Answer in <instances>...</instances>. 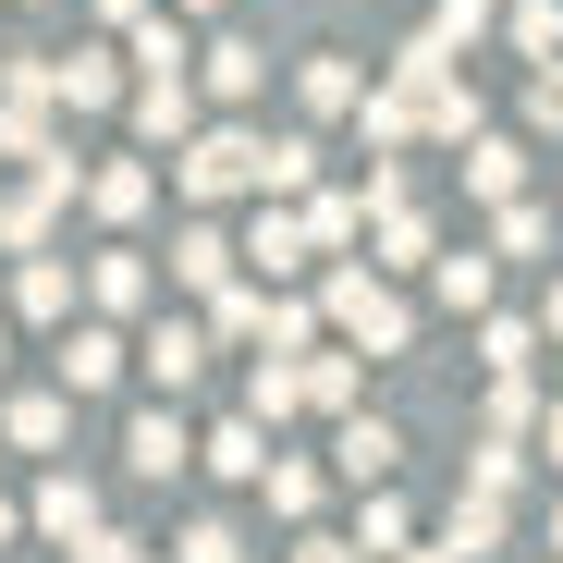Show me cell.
<instances>
[{
  "instance_id": "7c38bea8",
  "label": "cell",
  "mask_w": 563,
  "mask_h": 563,
  "mask_svg": "<svg viewBox=\"0 0 563 563\" xmlns=\"http://www.w3.org/2000/svg\"><path fill=\"white\" fill-rule=\"evenodd\" d=\"M25 527L74 551V539H99L111 515H99V490H86V478H74V465H49V478H37V503H25Z\"/></svg>"
},
{
  "instance_id": "4dcf8cb0",
  "label": "cell",
  "mask_w": 563,
  "mask_h": 563,
  "mask_svg": "<svg viewBox=\"0 0 563 563\" xmlns=\"http://www.w3.org/2000/svg\"><path fill=\"white\" fill-rule=\"evenodd\" d=\"M527 429H539V380H490V405H478V441H515V453H527Z\"/></svg>"
},
{
  "instance_id": "d4e9b609",
  "label": "cell",
  "mask_w": 563,
  "mask_h": 563,
  "mask_svg": "<svg viewBox=\"0 0 563 563\" xmlns=\"http://www.w3.org/2000/svg\"><path fill=\"white\" fill-rule=\"evenodd\" d=\"M490 282H503V269H490L478 245H441V257H429V295H441L453 319H478V307H490Z\"/></svg>"
},
{
  "instance_id": "9f6ffc18",
  "label": "cell",
  "mask_w": 563,
  "mask_h": 563,
  "mask_svg": "<svg viewBox=\"0 0 563 563\" xmlns=\"http://www.w3.org/2000/svg\"><path fill=\"white\" fill-rule=\"evenodd\" d=\"M245 563H257V551H245Z\"/></svg>"
},
{
  "instance_id": "f546056e",
  "label": "cell",
  "mask_w": 563,
  "mask_h": 563,
  "mask_svg": "<svg viewBox=\"0 0 563 563\" xmlns=\"http://www.w3.org/2000/svg\"><path fill=\"white\" fill-rule=\"evenodd\" d=\"M503 37H515V62H563V0H515V13H503Z\"/></svg>"
},
{
  "instance_id": "2e32d148",
  "label": "cell",
  "mask_w": 563,
  "mask_h": 563,
  "mask_svg": "<svg viewBox=\"0 0 563 563\" xmlns=\"http://www.w3.org/2000/svg\"><path fill=\"white\" fill-rule=\"evenodd\" d=\"M123 465H135V478H184V465H197V429H184V405H147V417L123 429Z\"/></svg>"
},
{
  "instance_id": "277c9868",
  "label": "cell",
  "mask_w": 563,
  "mask_h": 563,
  "mask_svg": "<svg viewBox=\"0 0 563 563\" xmlns=\"http://www.w3.org/2000/svg\"><path fill=\"white\" fill-rule=\"evenodd\" d=\"M74 295H86V307H99V319L123 331V319H147V307H159V269H147L135 245H99V257L74 269Z\"/></svg>"
},
{
  "instance_id": "9c48e42d",
  "label": "cell",
  "mask_w": 563,
  "mask_h": 563,
  "mask_svg": "<svg viewBox=\"0 0 563 563\" xmlns=\"http://www.w3.org/2000/svg\"><path fill=\"white\" fill-rule=\"evenodd\" d=\"M172 282H184V295H221V282H245V257H233V233H221V209H197V221H184L172 233Z\"/></svg>"
},
{
  "instance_id": "ffe728a7",
  "label": "cell",
  "mask_w": 563,
  "mask_h": 563,
  "mask_svg": "<svg viewBox=\"0 0 563 563\" xmlns=\"http://www.w3.org/2000/svg\"><path fill=\"white\" fill-rule=\"evenodd\" d=\"M0 441H13V453H62L74 441V393L49 380V393H13V405H0Z\"/></svg>"
},
{
  "instance_id": "bcb514c9",
  "label": "cell",
  "mask_w": 563,
  "mask_h": 563,
  "mask_svg": "<svg viewBox=\"0 0 563 563\" xmlns=\"http://www.w3.org/2000/svg\"><path fill=\"white\" fill-rule=\"evenodd\" d=\"M295 563H355V539H319V527H307V539H295Z\"/></svg>"
},
{
  "instance_id": "7402d4cb",
  "label": "cell",
  "mask_w": 563,
  "mask_h": 563,
  "mask_svg": "<svg viewBox=\"0 0 563 563\" xmlns=\"http://www.w3.org/2000/svg\"><path fill=\"white\" fill-rule=\"evenodd\" d=\"M503 527H515V503H490V490H453L441 551H453V563H490V551H503Z\"/></svg>"
},
{
  "instance_id": "4fadbf2b",
  "label": "cell",
  "mask_w": 563,
  "mask_h": 563,
  "mask_svg": "<svg viewBox=\"0 0 563 563\" xmlns=\"http://www.w3.org/2000/svg\"><path fill=\"white\" fill-rule=\"evenodd\" d=\"M307 221V257H355L367 245V197H343V184H307V197H282Z\"/></svg>"
},
{
  "instance_id": "c3c4849f",
  "label": "cell",
  "mask_w": 563,
  "mask_h": 563,
  "mask_svg": "<svg viewBox=\"0 0 563 563\" xmlns=\"http://www.w3.org/2000/svg\"><path fill=\"white\" fill-rule=\"evenodd\" d=\"M405 563H453V551H441V539H405Z\"/></svg>"
},
{
  "instance_id": "5bb4252c",
  "label": "cell",
  "mask_w": 563,
  "mask_h": 563,
  "mask_svg": "<svg viewBox=\"0 0 563 563\" xmlns=\"http://www.w3.org/2000/svg\"><path fill=\"white\" fill-rule=\"evenodd\" d=\"M123 99H135V135H147V147H184V135H197V74H135Z\"/></svg>"
},
{
  "instance_id": "5b68a950",
  "label": "cell",
  "mask_w": 563,
  "mask_h": 563,
  "mask_svg": "<svg viewBox=\"0 0 563 563\" xmlns=\"http://www.w3.org/2000/svg\"><path fill=\"white\" fill-rule=\"evenodd\" d=\"M184 74H197V99H221V111H257V99H269V49H257V37H209Z\"/></svg>"
},
{
  "instance_id": "3957f363",
  "label": "cell",
  "mask_w": 563,
  "mask_h": 563,
  "mask_svg": "<svg viewBox=\"0 0 563 563\" xmlns=\"http://www.w3.org/2000/svg\"><path fill=\"white\" fill-rule=\"evenodd\" d=\"M86 184V159H49V172H25L13 197H0V257H49V233H62V197Z\"/></svg>"
},
{
  "instance_id": "db71d44e",
  "label": "cell",
  "mask_w": 563,
  "mask_h": 563,
  "mask_svg": "<svg viewBox=\"0 0 563 563\" xmlns=\"http://www.w3.org/2000/svg\"><path fill=\"white\" fill-rule=\"evenodd\" d=\"M37 13H49V0H37Z\"/></svg>"
},
{
  "instance_id": "cb8c5ba5",
  "label": "cell",
  "mask_w": 563,
  "mask_h": 563,
  "mask_svg": "<svg viewBox=\"0 0 563 563\" xmlns=\"http://www.w3.org/2000/svg\"><path fill=\"white\" fill-rule=\"evenodd\" d=\"M478 367H490V380H527V367H539V319L478 307Z\"/></svg>"
},
{
  "instance_id": "d590c367",
  "label": "cell",
  "mask_w": 563,
  "mask_h": 563,
  "mask_svg": "<svg viewBox=\"0 0 563 563\" xmlns=\"http://www.w3.org/2000/svg\"><path fill=\"white\" fill-rule=\"evenodd\" d=\"M393 86H405V99H429V86H453V49H441V37L417 25V37L393 49Z\"/></svg>"
},
{
  "instance_id": "836d02e7",
  "label": "cell",
  "mask_w": 563,
  "mask_h": 563,
  "mask_svg": "<svg viewBox=\"0 0 563 563\" xmlns=\"http://www.w3.org/2000/svg\"><path fill=\"white\" fill-rule=\"evenodd\" d=\"M257 343H269V355H307V343H319V307L269 282V307H257Z\"/></svg>"
},
{
  "instance_id": "d6986e66",
  "label": "cell",
  "mask_w": 563,
  "mask_h": 563,
  "mask_svg": "<svg viewBox=\"0 0 563 563\" xmlns=\"http://www.w3.org/2000/svg\"><path fill=\"white\" fill-rule=\"evenodd\" d=\"M269 453H282V441H269L257 417H221V429L197 441V465H209V478H233V490H257V478H269Z\"/></svg>"
},
{
  "instance_id": "f35d334b",
  "label": "cell",
  "mask_w": 563,
  "mask_h": 563,
  "mask_svg": "<svg viewBox=\"0 0 563 563\" xmlns=\"http://www.w3.org/2000/svg\"><path fill=\"white\" fill-rule=\"evenodd\" d=\"M515 478H527V453H515V441H478V453H465V490H490V503H515Z\"/></svg>"
},
{
  "instance_id": "83f0119b",
  "label": "cell",
  "mask_w": 563,
  "mask_h": 563,
  "mask_svg": "<svg viewBox=\"0 0 563 563\" xmlns=\"http://www.w3.org/2000/svg\"><path fill=\"white\" fill-rule=\"evenodd\" d=\"M429 135H441V147L490 135V123H478V86H429V99H417V147H429Z\"/></svg>"
},
{
  "instance_id": "9a60e30c",
  "label": "cell",
  "mask_w": 563,
  "mask_h": 563,
  "mask_svg": "<svg viewBox=\"0 0 563 563\" xmlns=\"http://www.w3.org/2000/svg\"><path fill=\"white\" fill-rule=\"evenodd\" d=\"M74 197H86V209H99L111 233H135V221L159 209V172H147V159H99V172H86V184H74Z\"/></svg>"
},
{
  "instance_id": "f5cc1de1",
  "label": "cell",
  "mask_w": 563,
  "mask_h": 563,
  "mask_svg": "<svg viewBox=\"0 0 563 563\" xmlns=\"http://www.w3.org/2000/svg\"><path fill=\"white\" fill-rule=\"evenodd\" d=\"M0 367H13V319H0Z\"/></svg>"
},
{
  "instance_id": "6da1fadb",
  "label": "cell",
  "mask_w": 563,
  "mask_h": 563,
  "mask_svg": "<svg viewBox=\"0 0 563 563\" xmlns=\"http://www.w3.org/2000/svg\"><path fill=\"white\" fill-rule=\"evenodd\" d=\"M319 331H343V355H405V343H417V307H405L367 257H331V269H319Z\"/></svg>"
},
{
  "instance_id": "8992f818",
  "label": "cell",
  "mask_w": 563,
  "mask_h": 563,
  "mask_svg": "<svg viewBox=\"0 0 563 563\" xmlns=\"http://www.w3.org/2000/svg\"><path fill=\"white\" fill-rule=\"evenodd\" d=\"M123 99V49L86 37V49H49V111H111Z\"/></svg>"
},
{
  "instance_id": "816d5d0a",
  "label": "cell",
  "mask_w": 563,
  "mask_h": 563,
  "mask_svg": "<svg viewBox=\"0 0 563 563\" xmlns=\"http://www.w3.org/2000/svg\"><path fill=\"white\" fill-rule=\"evenodd\" d=\"M551 551H563V490H551Z\"/></svg>"
},
{
  "instance_id": "30bf717a",
  "label": "cell",
  "mask_w": 563,
  "mask_h": 563,
  "mask_svg": "<svg viewBox=\"0 0 563 563\" xmlns=\"http://www.w3.org/2000/svg\"><path fill=\"white\" fill-rule=\"evenodd\" d=\"M233 257H245L257 282H295V269H319V257H307V221L282 209V197H257V221L233 233Z\"/></svg>"
},
{
  "instance_id": "74e56055",
  "label": "cell",
  "mask_w": 563,
  "mask_h": 563,
  "mask_svg": "<svg viewBox=\"0 0 563 563\" xmlns=\"http://www.w3.org/2000/svg\"><path fill=\"white\" fill-rule=\"evenodd\" d=\"M319 184V135H269V197H307Z\"/></svg>"
},
{
  "instance_id": "60d3db41",
  "label": "cell",
  "mask_w": 563,
  "mask_h": 563,
  "mask_svg": "<svg viewBox=\"0 0 563 563\" xmlns=\"http://www.w3.org/2000/svg\"><path fill=\"white\" fill-rule=\"evenodd\" d=\"M429 37H441V49H478V37H490V0H441Z\"/></svg>"
},
{
  "instance_id": "603a6c76",
  "label": "cell",
  "mask_w": 563,
  "mask_h": 563,
  "mask_svg": "<svg viewBox=\"0 0 563 563\" xmlns=\"http://www.w3.org/2000/svg\"><path fill=\"white\" fill-rule=\"evenodd\" d=\"M74 307H86V295H74V257H13V319H49V331H62Z\"/></svg>"
},
{
  "instance_id": "8d00e7d4",
  "label": "cell",
  "mask_w": 563,
  "mask_h": 563,
  "mask_svg": "<svg viewBox=\"0 0 563 563\" xmlns=\"http://www.w3.org/2000/svg\"><path fill=\"white\" fill-rule=\"evenodd\" d=\"M172 563H245V527L233 515H197V527L172 539Z\"/></svg>"
},
{
  "instance_id": "ba28073f",
  "label": "cell",
  "mask_w": 563,
  "mask_h": 563,
  "mask_svg": "<svg viewBox=\"0 0 563 563\" xmlns=\"http://www.w3.org/2000/svg\"><path fill=\"white\" fill-rule=\"evenodd\" d=\"M331 465H343L355 490H393V465H405V429L355 405V417H331Z\"/></svg>"
},
{
  "instance_id": "ab89813d",
  "label": "cell",
  "mask_w": 563,
  "mask_h": 563,
  "mask_svg": "<svg viewBox=\"0 0 563 563\" xmlns=\"http://www.w3.org/2000/svg\"><path fill=\"white\" fill-rule=\"evenodd\" d=\"M417 527H405V503L393 490H367V515H355V551H405Z\"/></svg>"
},
{
  "instance_id": "e0dca14e",
  "label": "cell",
  "mask_w": 563,
  "mask_h": 563,
  "mask_svg": "<svg viewBox=\"0 0 563 563\" xmlns=\"http://www.w3.org/2000/svg\"><path fill=\"white\" fill-rule=\"evenodd\" d=\"M367 245H380L367 269H429V257H441V221H429L417 197H393V209H367Z\"/></svg>"
},
{
  "instance_id": "681fc988",
  "label": "cell",
  "mask_w": 563,
  "mask_h": 563,
  "mask_svg": "<svg viewBox=\"0 0 563 563\" xmlns=\"http://www.w3.org/2000/svg\"><path fill=\"white\" fill-rule=\"evenodd\" d=\"M13 539H25V515H13V503H0V551H13Z\"/></svg>"
},
{
  "instance_id": "44dd1931",
  "label": "cell",
  "mask_w": 563,
  "mask_h": 563,
  "mask_svg": "<svg viewBox=\"0 0 563 563\" xmlns=\"http://www.w3.org/2000/svg\"><path fill=\"white\" fill-rule=\"evenodd\" d=\"M465 197H478V209L527 197V135H465Z\"/></svg>"
},
{
  "instance_id": "52a82bcc",
  "label": "cell",
  "mask_w": 563,
  "mask_h": 563,
  "mask_svg": "<svg viewBox=\"0 0 563 563\" xmlns=\"http://www.w3.org/2000/svg\"><path fill=\"white\" fill-rule=\"evenodd\" d=\"M123 367H135V343H123L111 319H62V393H74V405H86V393H111Z\"/></svg>"
},
{
  "instance_id": "e575fe53",
  "label": "cell",
  "mask_w": 563,
  "mask_h": 563,
  "mask_svg": "<svg viewBox=\"0 0 563 563\" xmlns=\"http://www.w3.org/2000/svg\"><path fill=\"white\" fill-rule=\"evenodd\" d=\"M123 62H135V74H184V62H197V49H184V13H147V25L123 37Z\"/></svg>"
},
{
  "instance_id": "4316f807",
  "label": "cell",
  "mask_w": 563,
  "mask_h": 563,
  "mask_svg": "<svg viewBox=\"0 0 563 563\" xmlns=\"http://www.w3.org/2000/svg\"><path fill=\"white\" fill-rule=\"evenodd\" d=\"M295 86H307V111H319V123H355V99H367V74H355L343 49H319V62H295Z\"/></svg>"
},
{
  "instance_id": "ee69618b",
  "label": "cell",
  "mask_w": 563,
  "mask_h": 563,
  "mask_svg": "<svg viewBox=\"0 0 563 563\" xmlns=\"http://www.w3.org/2000/svg\"><path fill=\"white\" fill-rule=\"evenodd\" d=\"M86 13H99V25H111V37H135V25H147V13H159V0H86Z\"/></svg>"
},
{
  "instance_id": "11a10c76",
  "label": "cell",
  "mask_w": 563,
  "mask_h": 563,
  "mask_svg": "<svg viewBox=\"0 0 563 563\" xmlns=\"http://www.w3.org/2000/svg\"><path fill=\"white\" fill-rule=\"evenodd\" d=\"M551 221H563V209H551Z\"/></svg>"
},
{
  "instance_id": "d6a6232c",
  "label": "cell",
  "mask_w": 563,
  "mask_h": 563,
  "mask_svg": "<svg viewBox=\"0 0 563 563\" xmlns=\"http://www.w3.org/2000/svg\"><path fill=\"white\" fill-rule=\"evenodd\" d=\"M245 417H257V429L307 417V405H295V355H257V367H245Z\"/></svg>"
},
{
  "instance_id": "484cf974",
  "label": "cell",
  "mask_w": 563,
  "mask_h": 563,
  "mask_svg": "<svg viewBox=\"0 0 563 563\" xmlns=\"http://www.w3.org/2000/svg\"><path fill=\"white\" fill-rule=\"evenodd\" d=\"M551 233H563V221H551L539 197H503V209H490V245H478V257H490V269H503V257H551Z\"/></svg>"
},
{
  "instance_id": "ac0fdd59",
  "label": "cell",
  "mask_w": 563,
  "mask_h": 563,
  "mask_svg": "<svg viewBox=\"0 0 563 563\" xmlns=\"http://www.w3.org/2000/svg\"><path fill=\"white\" fill-rule=\"evenodd\" d=\"M355 393H367V355H319V343L295 355V405L307 417H355Z\"/></svg>"
},
{
  "instance_id": "7dc6e473",
  "label": "cell",
  "mask_w": 563,
  "mask_h": 563,
  "mask_svg": "<svg viewBox=\"0 0 563 563\" xmlns=\"http://www.w3.org/2000/svg\"><path fill=\"white\" fill-rule=\"evenodd\" d=\"M539 331H551V343H563V282H551V307H539Z\"/></svg>"
},
{
  "instance_id": "8fae6325",
  "label": "cell",
  "mask_w": 563,
  "mask_h": 563,
  "mask_svg": "<svg viewBox=\"0 0 563 563\" xmlns=\"http://www.w3.org/2000/svg\"><path fill=\"white\" fill-rule=\"evenodd\" d=\"M135 367H147V380H159V393L184 405V393L209 380V331H197V319H147V343H135Z\"/></svg>"
},
{
  "instance_id": "f1b7e54d",
  "label": "cell",
  "mask_w": 563,
  "mask_h": 563,
  "mask_svg": "<svg viewBox=\"0 0 563 563\" xmlns=\"http://www.w3.org/2000/svg\"><path fill=\"white\" fill-rule=\"evenodd\" d=\"M355 123H367V147H380V159H405V147H417V99H405V86H367Z\"/></svg>"
},
{
  "instance_id": "1f68e13d",
  "label": "cell",
  "mask_w": 563,
  "mask_h": 563,
  "mask_svg": "<svg viewBox=\"0 0 563 563\" xmlns=\"http://www.w3.org/2000/svg\"><path fill=\"white\" fill-rule=\"evenodd\" d=\"M257 490H269L282 527H307V515H319V465H307V453H269V478H257Z\"/></svg>"
},
{
  "instance_id": "f6af8a7d",
  "label": "cell",
  "mask_w": 563,
  "mask_h": 563,
  "mask_svg": "<svg viewBox=\"0 0 563 563\" xmlns=\"http://www.w3.org/2000/svg\"><path fill=\"white\" fill-rule=\"evenodd\" d=\"M527 441H539V465L563 478V405H539V429H527Z\"/></svg>"
},
{
  "instance_id": "7bdbcfd3",
  "label": "cell",
  "mask_w": 563,
  "mask_h": 563,
  "mask_svg": "<svg viewBox=\"0 0 563 563\" xmlns=\"http://www.w3.org/2000/svg\"><path fill=\"white\" fill-rule=\"evenodd\" d=\"M74 563H147V539H123V527H99V539H74Z\"/></svg>"
},
{
  "instance_id": "f907efd6",
  "label": "cell",
  "mask_w": 563,
  "mask_h": 563,
  "mask_svg": "<svg viewBox=\"0 0 563 563\" xmlns=\"http://www.w3.org/2000/svg\"><path fill=\"white\" fill-rule=\"evenodd\" d=\"M172 13H197V25H209V13H221V0H172Z\"/></svg>"
},
{
  "instance_id": "7a4b0ae2",
  "label": "cell",
  "mask_w": 563,
  "mask_h": 563,
  "mask_svg": "<svg viewBox=\"0 0 563 563\" xmlns=\"http://www.w3.org/2000/svg\"><path fill=\"white\" fill-rule=\"evenodd\" d=\"M172 184H184V197H197V209L269 197V135H257V123H197V135L172 147Z\"/></svg>"
},
{
  "instance_id": "b9f144b4",
  "label": "cell",
  "mask_w": 563,
  "mask_h": 563,
  "mask_svg": "<svg viewBox=\"0 0 563 563\" xmlns=\"http://www.w3.org/2000/svg\"><path fill=\"white\" fill-rule=\"evenodd\" d=\"M527 135H563V62L527 74Z\"/></svg>"
}]
</instances>
